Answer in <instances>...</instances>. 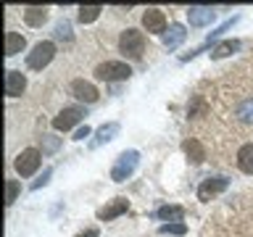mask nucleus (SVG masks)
I'll return each mask as SVG.
<instances>
[{"label":"nucleus","mask_w":253,"mask_h":237,"mask_svg":"<svg viewBox=\"0 0 253 237\" xmlns=\"http://www.w3.org/2000/svg\"><path fill=\"white\" fill-rule=\"evenodd\" d=\"M119 50L124 55H129V58H142V50H145V37H142V32L137 29H124L122 37H119Z\"/></svg>","instance_id":"f257e3e1"},{"label":"nucleus","mask_w":253,"mask_h":237,"mask_svg":"<svg viewBox=\"0 0 253 237\" xmlns=\"http://www.w3.org/2000/svg\"><path fill=\"white\" fill-rule=\"evenodd\" d=\"M137 161H140V153H137V150H124V153L116 158L114 169H111V179H114V182L129 179L132 171L137 169Z\"/></svg>","instance_id":"f03ea898"},{"label":"nucleus","mask_w":253,"mask_h":237,"mask_svg":"<svg viewBox=\"0 0 253 237\" xmlns=\"http://www.w3.org/2000/svg\"><path fill=\"white\" fill-rule=\"evenodd\" d=\"M95 77L103 79V82H119V79H129L132 77V69L122 61H106L95 69Z\"/></svg>","instance_id":"7ed1b4c3"},{"label":"nucleus","mask_w":253,"mask_h":237,"mask_svg":"<svg viewBox=\"0 0 253 237\" xmlns=\"http://www.w3.org/2000/svg\"><path fill=\"white\" fill-rule=\"evenodd\" d=\"M53 55H55V45L53 42H37L35 47H32V53L27 55V66L32 71H40V69H45L47 63L53 61Z\"/></svg>","instance_id":"20e7f679"},{"label":"nucleus","mask_w":253,"mask_h":237,"mask_svg":"<svg viewBox=\"0 0 253 237\" xmlns=\"http://www.w3.org/2000/svg\"><path fill=\"white\" fill-rule=\"evenodd\" d=\"M40 163H42V156H40V150L37 148H27V150H21L19 156H16V171L21 174V177H32L37 169H40Z\"/></svg>","instance_id":"39448f33"},{"label":"nucleus","mask_w":253,"mask_h":237,"mask_svg":"<svg viewBox=\"0 0 253 237\" xmlns=\"http://www.w3.org/2000/svg\"><path fill=\"white\" fill-rule=\"evenodd\" d=\"M84 118V108H79V106H69V108H63L58 116L53 118V129H58V132H69L71 126H77L79 121Z\"/></svg>","instance_id":"423d86ee"},{"label":"nucleus","mask_w":253,"mask_h":237,"mask_svg":"<svg viewBox=\"0 0 253 237\" xmlns=\"http://www.w3.org/2000/svg\"><path fill=\"white\" fill-rule=\"evenodd\" d=\"M227 187H229L227 177H209V179H203L201 187H198V198H201V200H211L213 195L224 193Z\"/></svg>","instance_id":"0eeeda50"},{"label":"nucleus","mask_w":253,"mask_h":237,"mask_svg":"<svg viewBox=\"0 0 253 237\" xmlns=\"http://www.w3.org/2000/svg\"><path fill=\"white\" fill-rule=\"evenodd\" d=\"M142 27H145L150 35H164V32H166V16H164V11H158V8H148V11L142 13Z\"/></svg>","instance_id":"6e6552de"},{"label":"nucleus","mask_w":253,"mask_h":237,"mask_svg":"<svg viewBox=\"0 0 253 237\" xmlns=\"http://www.w3.org/2000/svg\"><path fill=\"white\" fill-rule=\"evenodd\" d=\"M213 19H216V11L209 8V5H193V8H187L190 27H206V24H211Z\"/></svg>","instance_id":"1a4fd4ad"},{"label":"nucleus","mask_w":253,"mask_h":237,"mask_svg":"<svg viewBox=\"0 0 253 237\" xmlns=\"http://www.w3.org/2000/svg\"><path fill=\"white\" fill-rule=\"evenodd\" d=\"M71 95H74L77 100L95 103L98 100V87L92 82H84V79H74V82H71Z\"/></svg>","instance_id":"9d476101"},{"label":"nucleus","mask_w":253,"mask_h":237,"mask_svg":"<svg viewBox=\"0 0 253 237\" xmlns=\"http://www.w3.org/2000/svg\"><path fill=\"white\" fill-rule=\"evenodd\" d=\"M24 90H27V77H24L21 71L11 69L5 74V95H8V98H19Z\"/></svg>","instance_id":"9b49d317"},{"label":"nucleus","mask_w":253,"mask_h":237,"mask_svg":"<svg viewBox=\"0 0 253 237\" xmlns=\"http://www.w3.org/2000/svg\"><path fill=\"white\" fill-rule=\"evenodd\" d=\"M126 208H129V203L124 200V198H114L106 208H100L98 211V219L100 221H111V219H116V216H122V213H126Z\"/></svg>","instance_id":"f8f14e48"},{"label":"nucleus","mask_w":253,"mask_h":237,"mask_svg":"<svg viewBox=\"0 0 253 237\" xmlns=\"http://www.w3.org/2000/svg\"><path fill=\"white\" fill-rule=\"evenodd\" d=\"M24 21L29 24V27H42L47 21V8L45 5H29L24 8Z\"/></svg>","instance_id":"ddd939ff"},{"label":"nucleus","mask_w":253,"mask_h":237,"mask_svg":"<svg viewBox=\"0 0 253 237\" xmlns=\"http://www.w3.org/2000/svg\"><path fill=\"white\" fill-rule=\"evenodd\" d=\"M119 129H122V126H119L116 121H111V124H103L98 132H95V140L90 142V148H100L103 142H108V140H114L116 134H119Z\"/></svg>","instance_id":"4468645a"},{"label":"nucleus","mask_w":253,"mask_h":237,"mask_svg":"<svg viewBox=\"0 0 253 237\" xmlns=\"http://www.w3.org/2000/svg\"><path fill=\"white\" fill-rule=\"evenodd\" d=\"M182 150H185V156L190 158V163H203V158H206V150H203V145H201V142H198V140H193V137H190V140H185V142H182Z\"/></svg>","instance_id":"2eb2a0df"},{"label":"nucleus","mask_w":253,"mask_h":237,"mask_svg":"<svg viewBox=\"0 0 253 237\" xmlns=\"http://www.w3.org/2000/svg\"><path fill=\"white\" fill-rule=\"evenodd\" d=\"M185 37H187L185 27H182V24H171L169 32L164 35V42H166V47H169V50H174V47H179L182 42H185Z\"/></svg>","instance_id":"dca6fc26"},{"label":"nucleus","mask_w":253,"mask_h":237,"mask_svg":"<svg viewBox=\"0 0 253 237\" xmlns=\"http://www.w3.org/2000/svg\"><path fill=\"white\" fill-rule=\"evenodd\" d=\"M156 216L164 219V221H171V224H177V221L185 219V208H182V205H161V208L156 211Z\"/></svg>","instance_id":"f3484780"},{"label":"nucleus","mask_w":253,"mask_h":237,"mask_svg":"<svg viewBox=\"0 0 253 237\" xmlns=\"http://www.w3.org/2000/svg\"><path fill=\"white\" fill-rule=\"evenodd\" d=\"M237 166H240V171L253 174V142H248V145H243L237 150Z\"/></svg>","instance_id":"a211bd4d"},{"label":"nucleus","mask_w":253,"mask_h":237,"mask_svg":"<svg viewBox=\"0 0 253 237\" xmlns=\"http://www.w3.org/2000/svg\"><path fill=\"white\" fill-rule=\"evenodd\" d=\"M24 45H27V40H24L19 32H5V55H16L24 50Z\"/></svg>","instance_id":"6ab92c4d"},{"label":"nucleus","mask_w":253,"mask_h":237,"mask_svg":"<svg viewBox=\"0 0 253 237\" xmlns=\"http://www.w3.org/2000/svg\"><path fill=\"white\" fill-rule=\"evenodd\" d=\"M240 50V42L237 40H224V42H219L216 47L211 50V58H227V55H232V53H237Z\"/></svg>","instance_id":"aec40b11"},{"label":"nucleus","mask_w":253,"mask_h":237,"mask_svg":"<svg viewBox=\"0 0 253 237\" xmlns=\"http://www.w3.org/2000/svg\"><path fill=\"white\" fill-rule=\"evenodd\" d=\"M100 11H103V5H82L79 8V21L90 24V21H95L100 16Z\"/></svg>","instance_id":"412c9836"},{"label":"nucleus","mask_w":253,"mask_h":237,"mask_svg":"<svg viewBox=\"0 0 253 237\" xmlns=\"http://www.w3.org/2000/svg\"><path fill=\"white\" fill-rule=\"evenodd\" d=\"M237 118H240V121H245V124L253 121V98H248L245 103H240V106H237Z\"/></svg>","instance_id":"4be33fe9"},{"label":"nucleus","mask_w":253,"mask_h":237,"mask_svg":"<svg viewBox=\"0 0 253 237\" xmlns=\"http://www.w3.org/2000/svg\"><path fill=\"white\" fill-rule=\"evenodd\" d=\"M19 182H16V179H8L5 182V205H11L13 200H16V198H19Z\"/></svg>","instance_id":"5701e85b"},{"label":"nucleus","mask_w":253,"mask_h":237,"mask_svg":"<svg viewBox=\"0 0 253 237\" xmlns=\"http://www.w3.org/2000/svg\"><path fill=\"white\" fill-rule=\"evenodd\" d=\"M158 232H161V235H177L179 237V235L187 232V224H185V221H177V224H164Z\"/></svg>","instance_id":"b1692460"},{"label":"nucleus","mask_w":253,"mask_h":237,"mask_svg":"<svg viewBox=\"0 0 253 237\" xmlns=\"http://www.w3.org/2000/svg\"><path fill=\"white\" fill-rule=\"evenodd\" d=\"M53 35H55V40H66V42H71V37H74V35H71L69 21H58V24H55V32H53Z\"/></svg>","instance_id":"393cba45"},{"label":"nucleus","mask_w":253,"mask_h":237,"mask_svg":"<svg viewBox=\"0 0 253 237\" xmlns=\"http://www.w3.org/2000/svg\"><path fill=\"white\" fill-rule=\"evenodd\" d=\"M50 174H53V169H45V171H42V177L32 182V190H40L42 185H47V179H50Z\"/></svg>","instance_id":"a878e982"},{"label":"nucleus","mask_w":253,"mask_h":237,"mask_svg":"<svg viewBox=\"0 0 253 237\" xmlns=\"http://www.w3.org/2000/svg\"><path fill=\"white\" fill-rule=\"evenodd\" d=\"M201 111H206V103H203L201 98H195V100H193V106L187 108V114H190V116H195V114H201Z\"/></svg>","instance_id":"bb28decb"},{"label":"nucleus","mask_w":253,"mask_h":237,"mask_svg":"<svg viewBox=\"0 0 253 237\" xmlns=\"http://www.w3.org/2000/svg\"><path fill=\"white\" fill-rule=\"evenodd\" d=\"M84 137H90V126H79V129H77V134H74V140H84Z\"/></svg>","instance_id":"cd10ccee"},{"label":"nucleus","mask_w":253,"mask_h":237,"mask_svg":"<svg viewBox=\"0 0 253 237\" xmlns=\"http://www.w3.org/2000/svg\"><path fill=\"white\" fill-rule=\"evenodd\" d=\"M77 237H98V229H95V227H90V229H84V232H79Z\"/></svg>","instance_id":"c85d7f7f"},{"label":"nucleus","mask_w":253,"mask_h":237,"mask_svg":"<svg viewBox=\"0 0 253 237\" xmlns=\"http://www.w3.org/2000/svg\"><path fill=\"white\" fill-rule=\"evenodd\" d=\"M55 148H58V140H53V137H50V140L45 142V150H47V153H50V150H55Z\"/></svg>","instance_id":"c756f323"}]
</instances>
